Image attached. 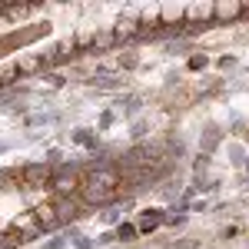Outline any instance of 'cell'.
<instances>
[{
    "mask_svg": "<svg viewBox=\"0 0 249 249\" xmlns=\"http://www.w3.org/2000/svg\"><path fill=\"white\" fill-rule=\"evenodd\" d=\"M37 216L43 223H53V210H50V206H37Z\"/></svg>",
    "mask_w": 249,
    "mask_h": 249,
    "instance_id": "cell-1",
    "label": "cell"
}]
</instances>
